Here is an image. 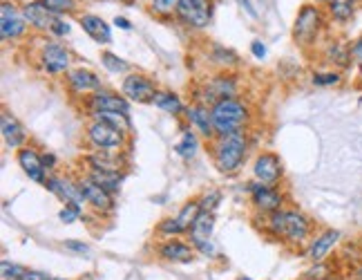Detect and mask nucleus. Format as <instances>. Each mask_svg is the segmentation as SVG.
I'll list each match as a JSON object with an SVG mask.
<instances>
[{"label": "nucleus", "instance_id": "f257e3e1", "mask_svg": "<svg viewBox=\"0 0 362 280\" xmlns=\"http://www.w3.org/2000/svg\"><path fill=\"white\" fill-rule=\"evenodd\" d=\"M266 229L284 242H304L311 236V220L295 208H279L268 213Z\"/></svg>", "mask_w": 362, "mask_h": 280}, {"label": "nucleus", "instance_id": "f03ea898", "mask_svg": "<svg viewBox=\"0 0 362 280\" xmlns=\"http://www.w3.org/2000/svg\"><path fill=\"white\" fill-rule=\"evenodd\" d=\"M248 153V137L244 133L217 137L213 142V162L219 173L233 175L244 164Z\"/></svg>", "mask_w": 362, "mask_h": 280}, {"label": "nucleus", "instance_id": "7ed1b4c3", "mask_svg": "<svg viewBox=\"0 0 362 280\" xmlns=\"http://www.w3.org/2000/svg\"><path fill=\"white\" fill-rule=\"evenodd\" d=\"M213 124H215V135L226 137L235 133H244V128L248 124V106L241 101V99H221L213 108Z\"/></svg>", "mask_w": 362, "mask_h": 280}, {"label": "nucleus", "instance_id": "20e7f679", "mask_svg": "<svg viewBox=\"0 0 362 280\" xmlns=\"http://www.w3.org/2000/svg\"><path fill=\"white\" fill-rule=\"evenodd\" d=\"M327 18L329 16H327L325 7H320L316 3L302 5L298 9V16H295V23H293V41L300 47H311L320 38Z\"/></svg>", "mask_w": 362, "mask_h": 280}, {"label": "nucleus", "instance_id": "39448f33", "mask_svg": "<svg viewBox=\"0 0 362 280\" xmlns=\"http://www.w3.org/2000/svg\"><path fill=\"white\" fill-rule=\"evenodd\" d=\"M215 0H181L175 14V21L188 29H206L213 21Z\"/></svg>", "mask_w": 362, "mask_h": 280}, {"label": "nucleus", "instance_id": "423d86ee", "mask_svg": "<svg viewBox=\"0 0 362 280\" xmlns=\"http://www.w3.org/2000/svg\"><path fill=\"white\" fill-rule=\"evenodd\" d=\"M87 142L94 151L121 153V148L126 146V133L114 128L112 124H107V122L92 119V124L87 126Z\"/></svg>", "mask_w": 362, "mask_h": 280}, {"label": "nucleus", "instance_id": "0eeeda50", "mask_svg": "<svg viewBox=\"0 0 362 280\" xmlns=\"http://www.w3.org/2000/svg\"><path fill=\"white\" fill-rule=\"evenodd\" d=\"M40 67L45 69L49 76H60L69 72V65H72V52L58 41H47L40 47L38 54Z\"/></svg>", "mask_w": 362, "mask_h": 280}, {"label": "nucleus", "instance_id": "6e6552de", "mask_svg": "<svg viewBox=\"0 0 362 280\" xmlns=\"http://www.w3.org/2000/svg\"><path fill=\"white\" fill-rule=\"evenodd\" d=\"M27 21L23 16V9L18 5H14L12 0H3L0 3V38L5 43L9 41H18L27 34Z\"/></svg>", "mask_w": 362, "mask_h": 280}, {"label": "nucleus", "instance_id": "1a4fd4ad", "mask_svg": "<svg viewBox=\"0 0 362 280\" xmlns=\"http://www.w3.org/2000/svg\"><path fill=\"white\" fill-rule=\"evenodd\" d=\"M204 211L201 208V202L199 199H190L184 206L179 208V213L173 215V217H166L164 222L157 227V231L161 236H179V233H186L190 231V227L195 224V220L199 217V213Z\"/></svg>", "mask_w": 362, "mask_h": 280}, {"label": "nucleus", "instance_id": "9d476101", "mask_svg": "<svg viewBox=\"0 0 362 280\" xmlns=\"http://www.w3.org/2000/svg\"><path fill=\"white\" fill-rule=\"evenodd\" d=\"M121 94L132 104H153V99L157 94V85L153 79H148L146 74L132 72L121 83Z\"/></svg>", "mask_w": 362, "mask_h": 280}, {"label": "nucleus", "instance_id": "9b49d317", "mask_svg": "<svg viewBox=\"0 0 362 280\" xmlns=\"http://www.w3.org/2000/svg\"><path fill=\"white\" fill-rule=\"evenodd\" d=\"M248 193H250V202L257 208L259 213H275L284 204V195L277 186H268V184H261V182H250L248 184Z\"/></svg>", "mask_w": 362, "mask_h": 280}, {"label": "nucleus", "instance_id": "f8f14e48", "mask_svg": "<svg viewBox=\"0 0 362 280\" xmlns=\"http://www.w3.org/2000/svg\"><path fill=\"white\" fill-rule=\"evenodd\" d=\"M204 97L197 99V104H204L213 108L221 99H233L237 97V79L233 74H215L204 88Z\"/></svg>", "mask_w": 362, "mask_h": 280}, {"label": "nucleus", "instance_id": "ddd939ff", "mask_svg": "<svg viewBox=\"0 0 362 280\" xmlns=\"http://www.w3.org/2000/svg\"><path fill=\"white\" fill-rule=\"evenodd\" d=\"M213 227H215V215L210 211H201L199 217L195 220V224L190 227V242H193L195 249L204 252L206 256H210L215 252L213 242H210V236H213Z\"/></svg>", "mask_w": 362, "mask_h": 280}, {"label": "nucleus", "instance_id": "4468645a", "mask_svg": "<svg viewBox=\"0 0 362 280\" xmlns=\"http://www.w3.org/2000/svg\"><path fill=\"white\" fill-rule=\"evenodd\" d=\"M78 186L80 191H83L87 204L94 208L98 213H110L114 208V199H112V193H107L103 186L96 184L89 175H83L78 179Z\"/></svg>", "mask_w": 362, "mask_h": 280}, {"label": "nucleus", "instance_id": "2eb2a0df", "mask_svg": "<svg viewBox=\"0 0 362 280\" xmlns=\"http://www.w3.org/2000/svg\"><path fill=\"white\" fill-rule=\"evenodd\" d=\"M87 106H89V113H130V101L121 94V92H110V90H96L94 94H89L87 99Z\"/></svg>", "mask_w": 362, "mask_h": 280}, {"label": "nucleus", "instance_id": "dca6fc26", "mask_svg": "<svg viewBox=\"0 0 362 280\" xmlns=\"http://www.w3.org/2000/svg\"><path fill=\"white\" fill-rule=\"evenodd\" d=\"M20 9H23L29 29H34V32H49L56 21V16L40 0H27V3L20 5Z\"/></svg>", "mask_w": 362, "mask_h": 280}, {"label": "nucleus", "instance_id": "f3484780", "mask_svg": "<svg viewBox=\"0 0 362 280\" xmlns=\"http://www.w3.org/2000/svg\"><path fill=\"white\" fill-rule=\"evenodd\" d=\"M253 175L257 182L268 184V186H277L282 179V162L275 153H261L257 155L255 164H253Z\"/></svg>", "mask_w": 362, "mask_h": 280}, {"label": "nucleus", "instance_id": "a211bd4d", "mask_svg": "<svg viewBox=\"0 0 362 280\" xmlns=\"http://www.w3.org/2000/svg\"><path fill=\"white\" fill-rule=\"evenodd\" d=\"M18 164L23 168V173L32 179L36 184H45L47 179V168H45V162H43V155H40L36 148H29V146H23L18 151Z\"/></svg>", "mask_w": 362, "mask_h": 280}, {"label": "nucleus", "instance_id": "6ab92c4d", "mask_svg": "<svg viewBox=\"0 0 362 280\" xmlns=\"http://www.w3.org/2000/svg\"><path fill=\"white\" fill-rule=\"evenodd\" d=\"M67 79V85L72 90L74 94H94L96 90H101V76L96 72L87 67H76V69H69L65 74Z\"/></svg>", "mask_w": 362, "mask_h": 280}, {"label": "nucleus", "instance_id": "aec40b11", "mask_svg": "<svg viewBox=\"0 0 362 280\" xmlns=\"http://www.w3.org/2000/svg\"><path fill=\"white\" fill-rule=\"evenodd\" d=\"M184 115H186V119H188V124L193 126L201 137H206V139L217 137V135H215V124H213V113H210V106H204V104H190V106L184 110Z\"/></svg>", "mask_w": 362, "mask_h": 280}, {"label": "nucleus", "instance_id": "412c9836", "mask_svg": "<svg viewBox=\"0 0 362 280\" xmlns=\"http://www.w3.org/2000/svg\"><path fill=\"white\" fill-rule=\"evenodd\" d=\"M0 133H3L7 148H16V151H20V148L27 144V133H25L23 124H20L9 110L0 113Z\"/></svg>", "mask_w": 362, "mask_h": 280}, {"label": "nucleus", "instance_id": "4be33fe9", "mask_svg": "<svg viewBox=\"0 0 362 280\" xmlns=\"http://www.w3.org/2000/svg\"><path fill=\"white\" fill-rule=\"evenodd\" d=\"M78 25L80 29L92 38L98 45H110L112 43V27L107 25V21H103L96 14H80L78 16Z\"/></svg>", "mask_w": 362, "mask_h": 280}, {"label": "nucleus", "instance_id": "5701e85b", "mask_svg": "<svg viewBox=\"0 0 362 280\" xmlns=\"http://www.w3.org/2000/svg\"><path fill=\"white\" fill-rule=\"evenodd\" d=\"M340 242V231L338 229H327V231H322L320 236H316V240L311 242L309 247V258L313 260V263H322L331 252H334V247Z\"/></svg>", "mask_w": 362, "mask_h": 280}, {"label": "nucleus", "instance_id": "b1692460", "mask_svg": "<svg viewBox=\"0 0 362 280\" xmlns=\"http://www.w3.org/2000/svg\"><path fill=\"white\" fill-rule=\"evenodd\" d=\"M85 164L87 168H94V171H112V173L123 171V157L110 151H94L85 155Z\"/></svg>", "mask_w": 362, "mask_h": 280}, {"label": "nucleus", "instance_id": "393cba45", "mask_svg": "<svg viewBox=\"0 0 362 280\" xmlns=\"http://www.w3.org/2000/svg\"><path fill=\"white\" fill-rule=\"evenodd\" d=\"M325 9H327L329 21H334L338 25H347V23L354 21L358 5L351 3V0H331Z\"/></svg>", "mask_w": 362, "mask_h": 280}, {"label": "nucleus", "instance_id": "a878e982", "mask_svg": "<svg viewBox=\"0 0 362 280\" xmlns=\"http://www.w3.org/2000/svg\"><path fill=\"white\" fill-rule=\"evenodd\" d=\"M193 247L181 242V240H168L159 247V256L164 260H173V263H188L193 260Z\"/></svg>", "mask_w": 362, "mask_h": 280}, {"label": "nucleus", "instance_id": "bb28decb", "mask_svg": "<svg viewBox=\"0 0 362 280\" xmlns=\"http://www.w3.org/2000/svg\"><path fill=\"white\" fill-rule=\"evenodd\" d=\"M153 106L159 108V110H164V113L168 115H179V113H184V104H181V99L175 94V92H170V90H157V94L153 99Z\"/></svg>", "mask_w": 362, "mask_h": 280}, {"label": "nucleus", "instance_id": "cd10ccee", "mask_svg": "<svg viewBox=\"0 0 362 280\" xmlns=\"http://www.w3.org/2000/svg\"><path fill=\"white\" fill-rule=\"evenodd\" d=\"M87 175L94 179L96 184H101L107 193H119L121 182H123V173H112V171H94V168H87Z\"/></svg>", "mask_w": 362, "mask_h": 280}, {"label": "nucleus", "instance_id": "c85d7f7f", "mask_svg": "<svg viewBox=\"0 0 362 280\" xmlns=\"http://www.w3.org/2000/svg\"><path fill=\"white\" fill-rule=\"evenodd\" d=\"M199 151V142H197V135L193 130L184 128V133H181V139L175 146V153L181 157V159H193Z\"/></svg>", "mask_w": 362, "mask_h": 280}, {"label": "nucleus", "instance_id": "c756f323", "mask_svg": "<svg viewBox=\"0 0 362 280\" xmlns=\"http://www.w3.org/2000/svg\"><path fill=\"white\" fill-rule=\"evenodd\" d=\"M179 3L181 0H148V12L161 21H170V18H175Z\"/></svg>", "mask_w": 362, "mask_h": 280}, {"label": "nucleus", "instance_id": "7c9ffc66", "mask_svg": "<svg viewBox=\"0 0 362 280\" xmlns=\"http://www.w3.org/2000/svg\"><path fill=\"white\" fill-rule=\"evenodd\" d=\"M89 115H92V119H101V122L112 124L114 128L123 130V133L132 130V122H130V115L126 113H107V110H103V113H89Z\"/></svg>", "mask_w": 362, "mask_h": 280}, {"label": "nucleus", "instance_id": "2f4dec72", "mask_svg": "<svg viewBox=\"0 0 362 280\" xmlns=\"http://www.w3.org/2000/svg\"><path fill=\"white\" fill-rule=\"evenodd\" d=\"M327 58H329V61L334 63V65H338V67H347L354 56H351V47H347L345 43H340V41H336V43L329 45Z\"/></svg>", "mask_w": 362, "mask_h": 280}, {"label": "nucleus", "instance_id": "473e14b6", "mask_svg": "<svg viewBox=\"0 0 362 280\" xmlns=\"http://www.w3.org/2000/svg\"><path fill=\"white\" fill-rule=\"evenodd\" d=\"M54 16H72L78 9V0H40Z\"/></svg>", "mask_w": 362, "mask_h": 280}, {"label": "nucleus", "instance_id": "72a5a7b5", "mask_svg": "<svg viewBox=\"0 0 362 280\" xmlns=\"http://www.w3.org/2000/svg\"><path fill=\"white\" fill-rule=\"evenodd\" d=\"M101 63H103V67L107 69L110 74H123L130 69V63L123 61L121 56L112 54V52H101Z\"/></svg>", "mask_w": 362, "mask_h": 280}, {"label": "nucleus", "instance_id": "f704fd0d", "mask_svg": "<svg viewBox=\"0 0 362 280\" xmlns=\"http://www.w3.org/2000/svg\"><path fill=\"white\" fill-rule=\"evenodd\" d=\"M210 61L219 63L221 67H230V65H237V54L233 52V49H226L221 45H213V52H210Z\"/></svg>", "mask_w": 362, "mask_h": 280}, {"label": "nucleus", "instance_id": "c9c22d12", "mask_svg": "<svg viewBox=\"0 0 362 280\" xmlns=\"http://www.w3.org/2000/svg\"><path fill=\"white\" fill-rule=\"evenodd\" d=\"M0 269H3V280H18L20 276L25 274V267H20L16 263H9V260H3Z\"/></svg>", "mask_w": 362, "mask_h": 280}, {"label": "nucleus", "instance_id": "e433bc0d", "mask_svg": "<svg viewBox=\"0 0 362 280\" xmlns=\"http://www.w3.org/2000/svg\"><path fill=\"white\" fill-rule=\"evenodd\" d=\"M342 81L340 72H316L313 85H338Z\"/></svg>", "mask_w": 362, "mask_h": 280}, {"label": "nucleus", "instance_id": "4c0bfd02", "mask_svg": "<svg viewBox=\"0 0 362 280\" xmlns=\"http://www.w3.org/2000/svg\"><path fill=\"white\" fill-rule=\"evenodd\" d=\"M49 34H52L54 38H65L69 34V23L65 21V16H56V21L52 25V29H49Z\"/></svg>", "mask_w": 362, "mask_h": 280}, {"label": "nucleus", "instance_id": "58836bf2", "mask_svg": "<svg viewBox=\"0 0 362 280\" xmlns=\"http://www.w3.org/2000/svg\"><path fill=\"white\" fill-rule=\"evenodd\" d=\"M80 211H83V208L78 204H65L63 211H60V220H63L65 224H72L76 217H80Z\"/></svg>", "mask_w": 362, "mask_h": 280}, {"label": "nucleus", "instance_id": "ea45409f", "mask_svg": "<svg viewBox=\"0 0 362 280\" xmlns=\"http://www.w3.org/2000/svg\"><path fill=\"white\" fill-rule=\"evenodd\" d=\"M199 202H201V208H204V211L213 213V208L219 204V193H217V191L208 193V195H204V199H199Z\"/></svg>", "mask_w": 362, "mask_h": 280}, {"label": "nucleus", "instance_id": "a19ab883", "mask_svg": "<svg viewBox=\"0 0 362 280\" xmlns=\"http://www.w3.org/2000/svg\"><path fill=\"white\" fill-rule=\"evenodd\" d=\"M65 249L69 252H76V254H89V247L85 242H76V240H65Z\"/></svg>", "mask_w": 362, "mask_h": 280}, {"label": "nucleus", "instance_id": "79ce46f5", "mask_svg": "<svg viewBox=\"0 0 362 280\" xmlns=\"http://www.w3.org/2000/svg\"><path fill=\"white\" fill-rule=\"evenodd\" d=\"M250 52H253L255 58H264L266 56V45L259 41V38H255L253 43H250Z\"/></svg>", "mask_w": 362, "mask_h": 280}, {"label": "nucleus", "instance_id": "37998d69", "mask_svg": "<svg viewBox=\"0 0 362 280\" xmlns=\"http://www.w3.org/2000/svg\"><path fill=\"white\" fill-rule=\"evenodd\" d=\"M18 280H49V276L45 272H32V269H25V274Z\"/></svg>", "mask_w": 362, "mask_h": 280}, {"label": "nucleus", "instance_id": "c03bdc74", "mask_svg": "<svg viewBox=\"0 0 362 280\" xmlns=\"http://www.w3.org/2000/svg\"><path fill=\"white\" fill-rule=\"evenodd\" d=\"M237 3H239V7L244 9V12H246L250 18H253V21H257L259 14H257V9L253 7V3H250V0H237Z\"/></svg>", "mask_w": 362, "mask_h": 280}, {"label": "nucleus", "instance_id": "a18cd8bd", "mask_svg": "<svg viewBox=\"0 0 362 280\" xmlns=\"http://www.w3.org/2000/svg\"><path fill=\"white\" fill-rule=\"evenodd\" d=\"M351 56L358 58V61H362V36L358 38L354 45H351Z\"/></svg>", "mask_w": 362, "mask_h": 280}, {"label": "nucleus", "instance_id": "49530a36", "mask_svg": "<svg viewBox=\"0 0 362 280\" xmlns=\"http://www.w3.org/2000/svg\"><path fill=\"white\" fill-rule=\"evenodd\" d=\"M114 27H119V29H132V23H130L128 18H123V16H117L114 18Z\"/></svg>", "mask_w": 362, "mask_h": 280}, {"label": "nucleus", "instance_id": "de8ad7c7", "mask_svg": "<svg viewBox=\"0 0 362 280\" xmlns=\"http://www.w3.org/2000/svg\"><path fill=\"white\" fill-rule=\"evenodd\" d=\"M43 162H45L47 171H52V168L56 166V157H54V155H43Z\"/></svg>", "mask_w": 362, "mask_h": 280}, {"label": "nucleus", "instance_id": "09e8293b", "mask_svg": "<svg viewBox=\"0 0 362 280\" xmlns=\"http://www.w3.org/2000/svg\"><path fill=\"white\" fill-rule=\"evenodd\" d=\"M311 3H316V5H320V7H327L331 0H311Z\"/></svg>", "mask_w": 362, "mask_h": 280}, {"label": "nucleus", "instance_id": "8fccbe9b", "mask_svg": "<svg viewBox=\"0 0 362 280\" xmlns=\"http://www.w3.org/2000/svg\"><path fill=\"white\" fill-rule=\"evenodd\" d=\"M119 3H123V5H132L135 0H119Z\"/></svg>", "mask_w": 362, "mask_h": 280}, {"label": "nucleus", "instance_id": "3c124183", "mask_svg": "<svg viewBox=\"0 0 362 280\" xmlns=\"http://www.w3.org/2000/svg\"><path fill=\"white\" fill-rule=\"evenodd\" d=\"M351 3H356V5H360V3H362V0H351Z\"/></svg>", "mask_w": 362, "mask_h": 280}, {"label": "nucleus", "instance_id": "603ef678", "mask_svg": "<svg viewBox=\"0 0 362 280\" xmlns=\"http://www.w3.org/2000/svg\"><path fill=\"white\" fill-rule=\"evenodd\" d=\"M49 280H65V278H49Z\"/></svg>", "mask_w": 362, "mask_h": 280}, {"label": "nucleus", "instance_id": "864d4df0", "mask_svg": "<svg viewBox=\"0 0 362 280\" xmlns=\"http://www.w3.org/2000/svg\"><path fill=\"white\" fill-rule=\"evenodd\" d=\"M241 280H248V278H241Z\"/></svg>", "mask_w": 362, "mask_h": 280}, {"label": "nucleus", "instance_id": "5fc2aeb1", "mask_svg": "<svg viewBox=\"0 0 362 280\" xmlns=\"http://www.w3.org/2000/svg\"><path fill=\"white\" fill-rule=\"evenodd\" d=\"M309 280H316V278H309Z\"/></svg>", "mask_w": 362, "mask_h": 280}, {"label": "nucleus", "instance_id": "6e6d98bb", "mask_svg": "<svg viewBox=\"0 0 362 280\" xmlns=\"http://www.w3.org/2000/svg\"><path fill=\"white\" fill-rule=\"evenodd\" d=\"M360 272H362V269H360Z\"/></svg>", "mask_w": 362, "mask_h": 280}]
</instances>
